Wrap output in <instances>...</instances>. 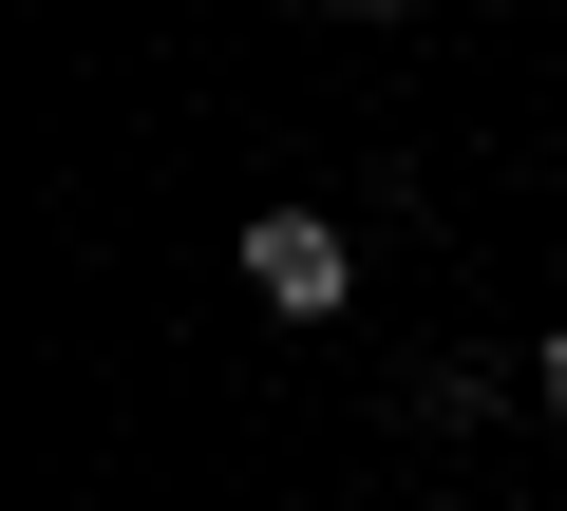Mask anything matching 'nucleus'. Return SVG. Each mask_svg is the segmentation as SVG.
<instances>
[{
	"instance_id": "nucleus-3",
	"label": "nucleus",
	"mask_w": 567,
	"mask_h": 511,
	"mask_svg": "<svg viewBox=\"0 0 567 511\" xmlns=\"http://www.w3.org/2000/svg\"><path fill=\"white\" fill-rule=\"evenodd\" d=\"M341 20H416V0H341Z\"/></svg>"
},
{
	"instance_id": "nucleus-2",
	"label": "nucleus",
	"mask_w": 567,
	"mask_h": 511,
	"mask_svg": "<svg viewBox=\"0 0 567 511\" xmlns=\"http://www.w3.org/2000/svg\"><path fill=\"white\" fill-rule=\"evenodd\" d=\"M529 379H548V417H567V323H548V360H529Z\"/></svg>"
},
{
	"instance_id": "nucleus-1",
	"label": "nucleus",
	"mask_w": 567,
	"mask_h": 511,
	"mask_svg": "<svg viewBox=\"0 0 567 511\" xmlns=\"http://www.w3.org/2000/svg\"><path fill=\"white\" fill-rule=\"evenodd\" d=\"M246 304H265V323H341V304H360L341 208H246Z\"/></svg>"
}]
</instances>
